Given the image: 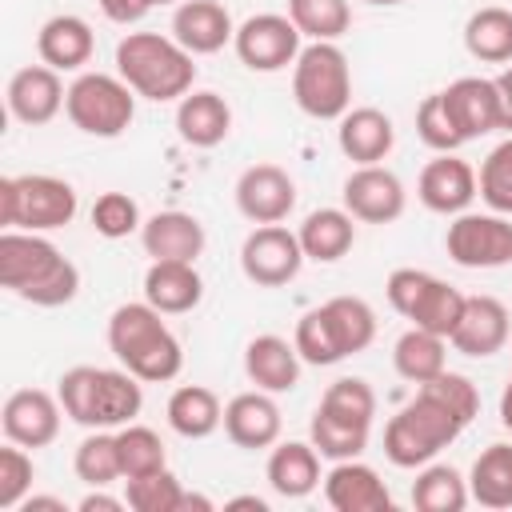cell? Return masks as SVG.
Instances as JSON below:
<instances>
[{
	"instance_id": "cell-1",
	"label": "cell",
	"mask_w": 512,
	"mask_h": 512,
	"mask_svg": "<svg viewBox=\"0 0 512 512\" xmlns=\"http://www.w3.org/2000/svg\"><path fill=\"white\" fill-rule=\"evenodd\" d=\"M480 392L460 372H440L436 380L420 384L416 396L384 424V456L396 468H424L432 464L456 436L476 420Z\"/></svg>"
},
{
	"instance_id": "cell-2",
	"label": "cell",
	"mask_w": 512,
	"mask_h": 512,
	"mask_svg": "<svg viewBox=\"0 0 512 512\" xmlns=\"http://www.w3.org/2000/svg\"><path fill=\"white\" fill-rule=\"evenodd\" d=\"M0 284L36 308L72 304L80 292V268L40 232H0Z\"/></svg>"
},
{
	"instance_id": "cell-3",
	"label": "cell",
	"mask_w": 512,
	"mask_h": 512,
	"mask_svg": "<svg viewBox=\"0 0 512 512\" xmlns=\"http://www.w3.org/2000/svg\"><path fill=\"white\" fill-rule=\"evenodd\" d=\"M108 348L144 384L176 380L184 368V348L176 332L164 324V312L148 300H128L108 316Z\"/></svg>"
},
{
	"instance_id": "cell-4",
	"label": "cell",
	"mask_w": 512,
	"mask_h": 512,
	"mask_svg": "<svg viewBox=\"0 0 512 512\" xmlns=\"http://www.w3.org/2000/svg\"><path fill=\"white\" fill-rule=\"evenodd\" d=\"M144 380L132 376L128 368H96V364H76L60 376V404L64 416L80 428H124L140 416L144 408Z\"/></svg>"
},
{
	"instance_id": "cell-5",
	"label": "cell",
	"mask_w": 512,
	"mask_h": 512,
	"mask_svg": "<svg viewBox=\"0 0 512 512\" xmlns=\"http://www.w3.org/2000/svg\"><path fill=\"white\" fill-rule=\"evenodd\" d=\"M196 56L176 40L160 32H128L116 44V76L144 100L168 104L184 100L196 80Z\"/></svg>"
},
{
	"instance_id": "cell-6",
	"label": "cell",
	"mask_w": 512,
	"mask_h": 512,
	"mask_svg": "<svg viewBox=\"0 0 512 512\" xmlns=\"http://www.w3.org/2000/svg\"><path fill=\"white\" fill-rule=\"evenodd\" d=\"M376 340V312L360 296H332L296 320V352L312 368H332Z\"/></svg>"
},
{
	"instance_id": "cell-7",
	"label": "cell",
	"mask_w": 512,
	"mask_h": 512,
	"mask_svg": "<svg viewBox=\"0 0 512 512\" xmlns=\"http://www.w3.org/2000/svg\"><path fill=\"white\" fill-rule=\"evenodd\" d=\"M372 420H376L372 384L360 376H340L324 388L312 412V424H308V440L328 460H356L368 448Z\"/></svg>"
},
{
	"instance_id": "cell-8",
	"label": "cell",
	"mask_w": 512,
	"mask_h": 512,
	"mask_svg": "<svg viewBox=\"0 0 512 512\" xmlns=\"http://www.w3.org/2000/svg\"><path fill=\"white\" fill-rule=\"evenodd\" d=\"M292 100L312 120H340L352 108V68L336 40H308L292 64Z\"/></svg>"
},
{
	"instance_id": "cell-9",
	"label": "cell",
	"mask_w": 512,
	"mask_h": 512,
	"mask_svg": "<svg viewBox=\"0 0 512 512\" xmlns=\"http://www.w3.org/2000/svg\"><path fill=\"white\" fill-rule=\"evenodd\" d=\"M80 200L76 188L48 172H24L0 180V224L20 232H56L72 224Z\"/></svg>"
},
{
	"instance_id": "cell-10",
	"label": "cell",
	"mask_w": 512,
	"mask_h": 512,
	"mask_svg": "<svg viewBox=\"0 0 512 512\" xmlns=\"http://www.w3.org/2000/svg\"><path fill=\"white\" fill-rule=\"evenodd\" d=\"M384 296H388L392 312L412 320V328L436 332L444 340L456 332L464 300H468L460 288H452L448 280H440V276H432L424 268H396V272H388Z\"/></svg>"
},
{
	"instance_id": "cell-11",
	"label": "cell",
	"mask_w": 512,
	"mask_h": 512,
	"mask_svg": "<svg viewBox=\"0 0 512 512\" xmlns=\"http://www.w3.org/2000/svg\"><path fill=\"white\" fill-rule=\"evenodd\" d=\"M64 112H68L72 128H80L84 136L116 140L136 120V92L112 72H80L68 84Z\"/></svg>"
},
{
	"instance_id": "cell-12",
	"label": "cell",
	"mask_w": 512,
	"mask_h": 512,
	"mask_svg": "<svg viewBox=\"0 0 512 512\" xmlns=\"http://www.w3.org/2000/svg\"><path fill=\"white\" fill-rule=\"evenodd\" d=\"M444 248L460 268L512 264V220L500 212H460L444 232Z\"/></svg>"
},
{
	"instance_id": "cell-13",
	"label": "cell",
	"mask_w": 512,
	"mask_h": 512,
	"mask_svg": "<svg viewBox=\"0 0 512 512\" xmlns=\"http://www.w3.org/2000/svg\"><path fill=\"white\" fill-rule=\"evenodd\" d=\"M300 28L292 24V16H280V12H256L248 16L244 24H236V36H232V48L240 56L244 68L252 72H280L288 64H296L300 56Z\"/></svg>"
},
{
	"instance_id": "cell-14",
	"label": "cell",
	"mask_w": 512,
	"mask_h": 512,
	"mask_svg": "<svg viewBox=\"0 0 512 512\" xmlns=\"http://www.w3.org/2000/svg\"><path fill=\"white\" fill-rule=\"evenodd\" d=\"M304 260L308 256L300 248V236L284 224H256L240 244V272L256 288H284L288 280H296Z\"/></svg>"
},
{
	"instance_id": "cell-15",
	"label": "cell",
	"mask_w": 512,
	"mask_h": 512,
	"mask_svg": "<svg viewBox=\"0 0 512 512\" xmlns=\"http://www.w3.org/2000/svg\"><path fill=\"white\" fill-rule=\"evenodd\" d=\"M340 196H344V208L360 224H392L404 216V200H408L400 176L384 164H356Z\"/></svg>"
},
{
	"instance_id": "cell-16",
	"label": "cell",
	"mask_w": 512,
	"mask_h": 512,
	"mask_svg": "<svg viewBox=\"0 0 512 512\" xmlns=\"http://www.w3.org/2000/svg\"><path fill=\"white\" fill-rule=\"evenodd\" d=\"M60 420H64V404L44 388H16L0 412L4 440L24 448H48L60 436Z\"/></svg>"
},
{
	"instance_id": "cell-17",
	"label": "cell",
	"mask_w": 512,
	"mask_h": 512,
	"mask_svg": "<svg viewBox=\"0 0 512 512\" xmlns=\"http://www.w3.org/2000/svg\"><path fill=\"white\" fill-rule=\"evenodd\" d=\"M416 196L428 212L436 216H460L468 212V204L480 196L476 188V168L468 160H460L456 152H436V160H428L420 168L416 180Z\"/></svg>"
},
{
	"instance_id": "cell-18",
	"label": "cell",
	"mask_w": 512,
	"mask_h": 512,
	"mask_svg": "<svg viewBox=\"0 0 512 512\" xmlns=\"http://www.w3.org/2000/svg\"><path fill=\"white\" fill-rule=\"evenodd\" d=\"M236 208L252 224H280L296 208V180L280 164H252L236 180Z\"/></svg>"
},
{
	"instance_id": "cell-19",
	"label": "cell",
	"mask_w": 512,
	"mask_h": 512,
	"mask_svg": "<svg viewBox=\"0 0 512 512\" xmlns=\"http://www.w3.org/2000/svg\"><path fill=\"white\" fill-rule=\"evenodd\" d=\"M64 100H68V88H64L60 72L48 64H28V68L12 72V80H8V112H12V120H20L28 128L56 120Z\"/></svg>"
},
{
	"instance_id": "cell-20",
	"label": "cell",
	"mask_w": 512,
	"mask_h": 512,
	"mask_svg": "<svg viewBox=\"0 0 512 512\" xmlns=\"http://www.w3.org/2000/svg\"><path fill=\"white\" fill-rule=\"evenodd\" d=\"M444 108L460 132V140H480L488 132L500 128V92H496V80L488 76H460L452 80L444 92Z\"/></svg>"
},
{
	"instance_id": "cell-21",
	"label": "cell",
	"mask_w": 512,
	"mask_h": 512,
	"mask_svg": "<svg viewBox=\"0 0 512 512\" xmlns=\"http://www.w3.org/2000/svg\"><path fill=\"white\" fill-rule=\"evenodd\" d=\"M280 428H284V416H280V404L272 400V392L264 388H252V392H240L224 404V436L236 444V448H272L280 440Z\"/></svg>"
},
{
	"instance_id": "cell-22",
	"label": "cell",
	"mask_w": 512,
	"mask_h": 512,
	"mask_svg": "<svg viewBox=\"0 0 512 512\" xmlns=\"http://www.w3.org/2000/svg\"><path fill=\"white\" fill-rule=\"evenodd\" d=\"M508 308L496 300V296H468L464 300V312H460V324L456 332L448 336V344L460 352V356H472V360H484V356H496L504 344H508Z\"/></svg>"
},
{
	"instance_id": "cell-23",
	"label": "cell",
	"mask_w": 512,
	"mask_h": 512,
	"mask_svg": "<svg viewBox=\"0 0 512 512\" xmlns=\"http://www.w3.org/2000/svg\"><path fill=\"white\" fill-rule=\"evenodd\" d=\"M324 500L336 512H392L388 484L360 460H336V468L324 476Z\"/></svg>"
},
{
	"instance_id": "cell-24",
	"label": "cell",
	"mask_w": 512,
	"mask_h": 512,
	"mask_svg": "<svg viewBox=\"0 0 512 512\" xmlns=\"http://www.w3.org/2000/svg\"><path fill=\"white\" fill-rule=\"evenodd\" d=\"M172 36L192 56H212L224 44H232L236 24L220 0H180L172 12Z\"/></svg>"
},
{
	"instance_id": "cell-25",
	"label": "cell",
	"mask_w": 512,
	"mask_h": 512,
	"mask_svg": "<svg viewBox=\"0 0 512 512\" xmlns=\"http://www.w3.org/2000/svg\"><path fill=\"white\" fill-rule=\"evenodd\" d=\"M36 52H40V64H48L56 72H80L92 60V52H96L92 24L84 16L60 12V16H52V20L40 24Z\"/></svg>"
},
{
	"instance_id": "cell-26",
	"label": "cell",
	"mask_w": 512,
	"mask_h": 512,
	"mask_svg": "<svg viewBox=\"0 0 512 512\" xmlns=\"http://www.w3.org/2000/svg\"><path fill=\"white\" fill-rule=\"evenodd\" d=\"M140 244L152 260H188V264H196L208 236H204V224L192 212L168 208V212H156V216L144 220Z\"/></svg>"
},
{
	"instance_id": "cell-27",
	"label": "cell",
	"mask_w": 512,
	"mask_h": 512,
	"mask_svg": "<svg viewBox=\"0 0 512 512\" xmlns=\"http://www.w3.org/2000/svg\"><path fill=\"white\" fill-rule=\"evenodd\" d=\"M300 352L292 340L276 336V332H264V336H252L248 348H244V372L256 388L264 392H292L300 384Z\"/></svg>"
},
{
	"instance_id": "cell-28",
	"label": "cell",
	"mask_w": 512,
	"mask_h": 512,
	"mask_svg": "<svg viewBox=\"0 0 512 512\" xmlns=\"http://www.w3.org/2000/svg\"><path fill=\"white\" fill-rule=\"evenodd\" d=\"M264 476H268V488L276 492V496H284V500H304V496H312L316 488H320V452H316V444L308 440H276L272 444V452H268V468H264Z\"/></svg>"
},
{
	"instance_id": "cell-29",
	"label": "cell",
	"mask_w": 512,
	"mask_h": 512,
	"mask_svg": "<svg viewBox=\"0 0 512 512\" xmlns=\"http://www.w3.org/2000/svg\"><path fill=\"white\" fill-rule=\"evenodd\" d=\"M336 144L352 164H380L396 144L392 116L380 108H348L336 128Z\"/></svg>"
},
{
	"instance_id": "cell-30",
	"label": "cell",
	"mask_w": 512,
	"mask_h": 512,
	"mask_svg": "<svg viewBox=\"0 0 512 512\" xmlns=\"http://www.w3.org/2000/svg\"><path fill=\"white\" fill-rule=\"evenodd\" d=\"M144 300L164 316H180L204 300V280L188 260H152L144 272Z\"/></svg>"
},
{
	"instance_id": "cell-31",
	"label": "cell",
	"mask_w": 512,
	"mask_h": 512,
	"mask_svg": "<svg viewBox=\"0 0 512 512\" xmlns=\"http://www.w3.org/2000/svg\"><path fill=\"white\" fill-rule=\"evenodd\" d=\"M176 132L192 148H216L232 132V108L220 92H188L176 100Z\"/></svg>"
},
{
	"instance_id": "cell-32",
	"label": "cell",
	"mask_w": 512,
	"mask_h": 512,
	"mask_svg": "<svg viewBox=\"0 0 512 512\" xmlns=\"http://www.w3.org/2000/svg\"><path fill=\"white\" fill-rule=\"evenodd\" d=\"M300 248L316 264H336L356 244V216L348 208H316L300 224Z\"/></svg>"
},
{
	"instance_id": "cell-33",
	"label": "cell",
	"mask_w": 512,
	"mask_h": 512,
	"mask_svg": "<svg viewBox=\"0 0 512 512\" xmlns=\"http://www.w3.org/2000/svg\"><path fill=\"white\" fill-rule=\"evenodd\" d=\"M164 416H168V428H172L176 436H184V440H204V436H212V432L224 424V404H220V396H216L212 388H204V384H180V388L168 396Z\"/></svg>"
},
{
	"instance_id": "cell-34",
	"label": "cell",
	"mask_w": 512,
	"mask_h": 512,
	"mask_svg": "<svg viewBox=\"0 0 512 512\" xmlns=\"http://www.w3.org/2000/svg\"><path fill=\"white\" fill-rule=\"evenodd\" d=\"M392 368L400 380L408 384H428L448 368V340L424 328H408L396 344H392Z\"/></svg>"
},
{
	"instance_id": "cell-35",
	"label": "cell",
	"mask_w": 512,
	"mask_h": 512,
	"mask_svg": "<svg viewBox=\"0 0 512 512\" xmlns=\"http://www.w3.org/2000/svg\"><path fill=\"white\" fill-rule=\"evenodd\" d=\"M464 48L480 64H508L512 60V8L488 4L464 20Z\"/></svg>"
},
{
	"instance_id": "cell-36",
	"label": "cell",
	"mask_w": 512,
	"mask_h": 512,
	"mask_svg": "<svg viewBox=\"0 0 512 512\" xmlns=\"http://www.w3.org/2000/svg\"><path fill=\"white\" fill-rule=\"evenodd\" d=\"M468 492L480 508H512V444H488L472 472H468Z\"/></svg>"
},
{
	"instance_id": "cell-37",
	"label": "cell",
	"mask_w": 512,
	"mask_h": 512,
	"mask_svg": "<svg viewBox=\"0 0 512 512\" xmlns=\"http://www.w3.org/2000/svg\"><path fill=\"white\" fill-rule=\"evenodd\" d=\"M468 500V480L452 464H424L412 480V504L420 512H464Z\"/></svg>"
},
{
	"instance_id": "cell-38",
	"label": "cell",
	"mask_w": 512,
	"mask_h": 512,
	"mask_svg": "<svg viewBox=\"0 0 512 512\" xmlns=\"http://www.w3.org/2000/svg\"><path fill=\"white\" fill-rule=\"evenodd\" d=\"M72 468H76V476H80L88 488H108L112 480H120L124 468H120L116 432H112V428H88V436L76 444Z\"/></svg>"
},
{
	"instance_id": "cell-39",
	"label": "cell",
	"mask_w": 512,
	"mask_h": 512,
	"mask_svg": "<svg viewBox=\"0 0 512 512\" xmlns=\"http://www.w3.org/2000/svg\"><path fill=\"white\" fill-rule=\"evenodd\" d=\"M116 448H120V468H124V480H132V476H148V472L168 468L164 440H160V432H152L148 424H124V428H116Z\"/></svg>"
},
{
	"instance_id": "cell-40",
	"label": "cell",
	"mask_w": 512,
	"mask_h": 512,
	"mask_svg": "<svg viewBox=\"0 0 512 512\" xmlns=\"http://www.w3.org/2000/svg\"><path fill=\"white\" fill-rule=\"evenodd\" d=\"M288 16L308 40H340L352 24L348 0H288Z\"/></svg>"
},
{
	"instance_id": "cell-41",
	"label": "cell",
	"mask_w": 512,
	"mask_h": 512,
	"mask_svg": "<svg viewBox=\"0 0 512 512\" xmlns=\"http://www.w3.org/2000/svg\"><path fill=\"white\" fill-rule=\"evenodd\" d=\"M124 500H128L132 512H180V504H184V484H180L168 468H160V472L124 480Z\"/></svg>"
},
{
	"instance_id": "cell-42",
	"label": "cell",
	"mask_w": 512,
	"mask_h": 512,
	"mask_svg": "<svg viewBox=\"0 0 512 512\" xmlns=\"http://www.w3.org/2000/svg\"><path fill=\"white\" fill-rule=\"evenodd\" d=\"M476 188H480V200H484L492 212L512 216V136L500 140V144L484 156V164H480V172H476Z\"/></svg>"
},
{
	"instance_id": "cell-43",
	"label": "cell",
	"mask_w": 512,
	"mask_h": 512,
	"mask_svg": "<svg viewBox=\"0 0 512 512\" xmlns=\"http://www.w3.org/2000/svg\"><path fill=\"white\" fill-rule=\"evenodd\" d=\"M92 228L104 240H124V236H132V232L144 228L140 204L128 192H100L96 204H92Z\"/></svg>"
},
{
	"instance_id": "cell-44",
	"label": "cell",
	"mask_w": 512,
	"mask_h": 512,
	"mask_svg": "<svg viewBox=\"0 0 512 512\" xmlns=\"http://www.w3.org/2000/svg\"><path fill=\"white\" fill-rule=\"evenodd\" d=\"M32 480H36V464H32L28 448L8 440L0 448V508L4 512L20 508V500L32 492Z\"/></svg>"
},
{
	"instance_id": "cell-45",
	"label": "cell",
	"mask_w": 512,
	"mask_h": 512,
	"mask_svg": "<svg viewBox=\"0 0 512 512\" xmlns=\"http://www.w3.org/2000/svg\"><path fill=\"white\" fill-rule=\"evenodd\" d=\"M416 136L432 152H456L464 144L460 132H456V124H452V116H448V108H444V96L440 92H432V96L420 100V108H416Z\"/></svg>"
},
{
	"instance_id": "cell-46",
	"label": "cell",
	"mask_w": 512,
	"mask_h": 512,
	"mask_svg": "<svg viewBox=\"0 0 512 512\" xmlns=\"http://www.w3.org/2000/svg\"><path fill=\"white\" fill-rule=\"evenodd\" d=\"M160 0H100V12L112 20V24H140Z\"/></svg>"
},
{
	"instance_id": "cell-47",
	"label": "cell",
	"mask_w": 512,
	"mask_h": 512,
	"mask_svg": "<svg viewBox=\"0 0 512 512\" xmlns=\"http://www.w3.org/2000/svg\"><path fill=\"white\" fill-rule=\"evenodd\" d=\"M76 508H80V512H124L128 500H124V496H108L104 488H96V492H88Z\"/></svg>"
},
{
	"instance_id": "cell-48",
	"label": "cell",
	"mask_w": 512,
	"mask_h": 512,
	"mask_svg": "<svg viewBox=\"0 0 512 512\" xmlns=\"http://www.w3.org/2000/svg\"><path fill=\"white\" fill-rule=\"evenodd\" d=\"M496 92H500V128L512 132V64L496 76Z\"/></svg>"
},
{
	"instance_id": "cell-49",
	"label": "cell",
	"mask_w": 512,
	"mask_h": 512,
	"mask_svg": "<svg viewBox=\"0 0 512 512\" xmlns=\"http://www.w3.org/2000/svg\"><path fill=\"white\" fill-rule=\"evenodd\" d=\"M20 512H68V504L60 500V496H24L20 500Z\"/></svg>"
},
{
	"instance_id": "cell-50",
	"label": "cell",
	"mask_w": 512,
	"mask_h": 512,
	"mask_svg": "<svg viewBox=\"0 0 512 512\" xmlns=\"http://www.w3.org/2000/svg\"><path fill=\"white\" fill-rule=\"evenodd\" d=\"M224 512H268V500L264 496H232V500H224Z\"/></svg>"
},
{
	"instance_id": "cell-51",
	"label": "cell",
	"mask_w": 512,
	"mask_h": 512,
	"mask_svg": "<svg viewBox=\"0 0 512 512\" xmlns=\"http://www.w3.org/2000/svg\"><path fill=\"white\" fill-rule=\"evenodd\" d=\"M192 508H196V512H212L216 504H212L208 496H200V492H184V504H180V512H192Z\"/></svg>"
},
{
	"instance_id": "cell-52",
	"label": "cell",
	"mask_w": 512,
	"mask_h": 512,
	"mask_svg": "<svg viewBox=\"0 0 512 512\" xmlns=\"http://www.w3.org/2000/svg\"><path fill=\"white\" fill-rule=\"evenodd\" d=\"M364 4H376V8H392V4H404V0H364Z\"/></svg>"
},
{
	"instance_id": "cell-53",
	"label": "cell",
	"mask_w": 512,
	"mask_h": 512,
	"mask_svg": "<svg viewBox=\"0 0 512 512\" xmlns=\"http://www.w3.org/2000/svg\"><path fill=\"white\" fill-rule=\"evenodd\" d=\"M160 4H176V0H160Z\"/></svg>"
},
{
	"instance_id": "cell-54",
	"label": "cell",
	"mask_w": 512,
	"mask_h": 512,
	"mask_svg": "<svg viewBox=\"0 0 512 512\" xmlns=\"http://www.w3.org/2000/svg\"><path fill=\"white\" fill-rule=\"evenodd\" d=\"M508 384H512V376H508Z\"/></svg>"
}]
</instances>
